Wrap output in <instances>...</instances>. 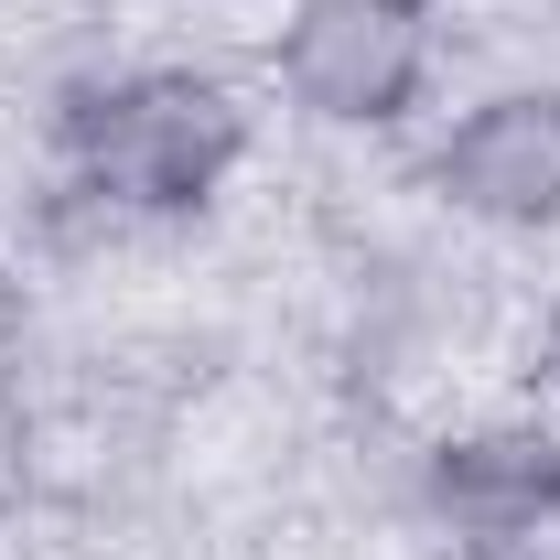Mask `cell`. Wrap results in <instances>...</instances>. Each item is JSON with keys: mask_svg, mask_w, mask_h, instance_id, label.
<instances>
[{"mask_svg": "<svg viewBox=\"0 0 560 560\" xmlns=\"http://www.w3.org/2000/svg\"><path fill=\"white\" fill-rule=\"evenodd\" d=\"M248 151V108L226 75H195V66H140V75H108L66 97V162L97 206L119 215H195L237 173Z\"/></svg>", "mask_w": 560, "mask_h": 560, "instance_id": "cell-1", "label": "cell"}, {"mask_svg": "<svg viewBox=\"0 0 560 560\" xmlns=\"http://www.w3.org/2000/svg\"><path fill=\"white\" fill-rule=\"evenodd\" d=\"M280 86L324 130H388L431 86V22L399 0H302L280 22Z\"/></svg>", "mask_w": 560, "mask_h": 560, "instance_id": "cell-2", "label": "cell"}, {"mask_svg": "<svg viewBox=\"0 0 560 560\" xmlns=\"http://www.w3.org/2000/svg\"><path fill=\"white\" fill-rule=\"evenodd\" d=\"M431 517L464 539V550H528L560 517V431L550 420H486V431H453L431 464H420Z\"/></svg>", "mask_w": 560, "mask_h": 560, "instance_id": "cell-3", "label": "cell"}, {"mask_svg": "<svg viewBox=\"0 0 560 560\" xmlns=\"http://www.w3.org/2000/svg\"><path fill=\"white\" fill-rule=\"evenodd\" d=\"M431 184L486 226H560V86H506L464 108L431 151Z\"/></svg>", "mask_w": 560, "mask_h": 560, "instance_id": "cell-4", "label": "cell"}, {"mask_svg": "<svg viewBox=\"0 0 560 560\" xmlns=\"http://www.w3.org/2000/svg\"><path fill=\"white\" fill-rule=\"evenodd\" d=\"M464 560H517V550H464Z\"/></svg>", "mask_w": 560, "mask_h": 560, "instance_id": "cell-5", "label": "cell"}, {"mask_svg": "<svg viewBox=\"0 0 560 560\" xmlns=\"http://www.w3.org/2000/svg\"><path fill=\"white\" fill-rule=\"evenodd\" d=\"M550 366H560V313H550Z\"/></svg>", "mask_w": 560, "mask_h": 560, "instance_id": "cell-6", "label": "cell"}, {"mask_svg": "<svg viewBox=\"0 0 560 560\" xmlns=\"http://www.w3.org/2000/svg\"><path fill=\"white\" fill-rule=\"evenodd\" d=\"M399 11H431V0H399Z\"/></svg>", "mask_w": 560, "mask_h": 560, "instance_id": "cell-7", "label": "cell"}]
</instances>
